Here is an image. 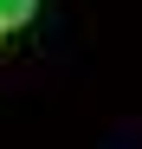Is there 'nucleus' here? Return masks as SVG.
Wrapping results in <instances>:
<instances>
[{
    "mask_svg": "<svg viewBox=\"0 0 142 149\" xmlns=\"http://www.w3.org/2000/svg\"><path fill=\"white\" fill-rule=\"evenodd\" d=\"M0 39H7V26H0Z\"/></svg>",
    "mask_w": 142,
    "mask_h": 149,
    "instance_id": "nucleus-2",
    "label": "nucleus"
},
{
    "mask_svg": "<svg viewBox=\"0 0 142 149\" xmlns=\"http://www.w3.org/2000/svg\"><path fill=\"white\" fill-rule=\"evenodd\" d=\"M32 13H39V0H0V26H7V33H13V26H26Z\"/></svg>",
    "mask_w": 142,
    "mask_h": 149,
    "instance_id": "nucleus-1",
    "label": "nucleus"
}]
</instances>
